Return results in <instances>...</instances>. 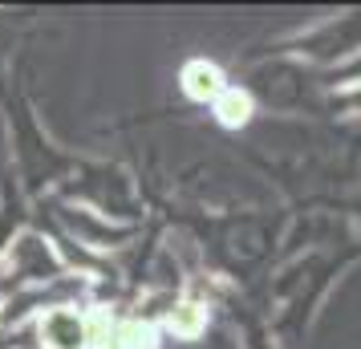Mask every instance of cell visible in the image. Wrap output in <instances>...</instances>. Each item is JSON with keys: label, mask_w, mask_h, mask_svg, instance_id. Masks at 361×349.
<instances>
[{"label": "cell", "mask_w": 361, "mask_h": 349, "mask_svg": "<svg viewBox=\"0 0 361 349\" xmlns=\"http://www.w3.org/2000/svg\"><path fill=\"white\" fill-rule=\"evenodd\" d=\"M276 57H296V61H312V66H337V61H357L361 57V8L345 13V17H329L309 33H296L288 41H276Z\"/></svg>", "instance_id": "cell-3"}, {"label": "cell", "mask_w": 361, "mask_h": 349, "mask_svg": "<svg viewBox=\"0 0 361 349\" xmlns=\"http://www.w3.org/2000/svg\"><path fill=\"white\" fill-rule=\"evenodd\" d=\"M312 207H325V212H341L345 224H349V228L357 232V240H361V187H357V191H329L325 200L305 203L300 212H312Z\"/></svg>", "instance_id": "cell-6"}, {"label": "cell", "mask_w": 361, "mask_h": 349, "mask_svg": "<svg viewBox=\"0 0 361 349\" xmlns=\"http://www.w3.org/2000/svg\"><path fill=\"white\" fill-rule=\"evenodd\" d=\"M0 110H4V122H8V142H13V183L20 187V195L29 207H41L49 195H61L69 183H78L94 159H85L78 150L57 147L41 118H37V106L25 90V78H20L17 66H8V57H0Z\"/></svg>", "instance_id": "cell-2"}, {"label": "cell", "mask_w": 361, "mask_h": 349, "mask_svg": "<svg viewBox=\"0 0 361 349\" xmlns=\"http://www.w3.org/2000/svg\"><path fill=\"white\" fill-rule=\"evenodd\" d=\"M37 337L45 349H85V341H94V325L78 309L61 305V309H49L37 321Z\"/></svg>", "instance_id": "cell-4"}, {"label": "cell", "mask_w": 361, "mask_h": 349, "mask_svg": "<svg viewBox=\"0 0 361 349\" xmlns=\"http://www.w3.org/2000/svg\"><path fill=\"white\" fill-rule=\"evenodd\" d=\"M224 305H228L231 325H235V333H240V349H280V341L268 333L264 317L256 313V305H252L244 293H228Z\"/></svg>", "instance_id": "cell-5"}, {"label": "cell", "mask_w": 361, "mask_h": 349, "mask_svg": "<svg viewBox=\"0 0 361 349\" xmlns=\"http://www.w3.org/2000/svg\"><path fill=\"white\" fill-rule=\"evenodd\" d=\"M361 260V240H321L317 248L300 252L293 260H280L256 288H247L244 297L256 305V313L264 317L268 333L276 337L280 345L305 341L317 305L329 297L333 281L341 276L345 268H353Z\"/></svg>", "instance_id": "cell-1"}]
</instances>
